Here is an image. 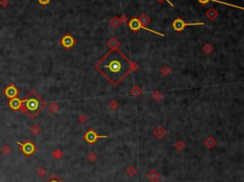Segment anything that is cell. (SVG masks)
<instances>
[{"label": "cell", "mask_w": 244, "mask_h": 182, "mask_svg": "<svg viewBox=\"0 0 244 182\" xmlns=\"http://www.w3.org/2000/svg\"><path fill=\"white\" fill-rule=\"evenodd\" d=\"M5 94H6V96L9 97V98H15V97L17 96L18 92H17V90H16V88L15 86L11 85L10 87H8V88L6 89Z\"/></svg>", "instance_id": "8"}, {"label": "cell", "mask_w": 244, "mask_h": 182, "mask_svg": "<svg viewBox=\"0 0 244 182\" xmlns=\"http://www.w3.org/2000/svg\"><path fill=\"white\" fill-rule=\"evenodd\" d=\"M204 22H185L183 21L181 18H176V20L173 22L172 26H173L174 30L176 32H181L186 28L187 26H199V25H204Z\"/></svg>", "instance_id": "3"}, {"label": "cell", "mask_w": 244, "mask_h": 182, "mask_svg": "<svg viewBox=\"0 0 244 182\" xmlns=\"http://www.w3.org/2000/svg\"><path fill=\"white\" fill-rule=\"evenodd\" d=\"M108 136H98L96 134L95 132L93 131H89L87 134H85V139L89 143H95L98 138H107Z\"/></svg>", "instance_id": "4"}, {"label": "cell", "mask_w": 244, "mask_h": 182, "mask_svg": "<svg viewBox=\"0 0 244 182\" xmlns=\"http://www.w3.org/2000/svg\"><path fill=\"white\" fill-rule=\"evenodd\" d=\"M18 144L21 145V146H22V151H23V153H24L26 155H32V153H34L35 146L32 143V142L27 141L25 144H21V143H18Z\"/></svg>", "instance_id": "5"}, {"label": "cell", "mask_w": 244, "mask_h": 182, "mask_svg": "<svg viewBox=\"0 0 244 182\" xmlns=\"http://www.w3.org/2000/svg\"><path fill=\"white\" fill-rule=\"evenodd\" d=\"M38 106H39V105H38V101L36 99H34V98L29 99L27 101V104H26L27 109L29 111H30V112H34L35 110H37Z\"/></svg>", "instance_id": "7"}, {"label": "cell", "mask_w": 244, "mask_h": 182, "mask_svg": "<svg viewBox=\"0 0 244 182\" xmlns=\"http://www.w3.org/2000/svg\"><path fill=\"white\" fill-rule=\"evenodd\" d=\"M206 15L208 16V17H209V19H211V20H213V19L215 18H217V15H218V13H217V12L215 10H213V9H210L209 11H208V12L206 13Z\"/></svg>", "instance_id": "11"}, {"label": "cell", "mask_w": 244, "mask_h": 182, "mask_svg": "<svg viewBox=\"0 0 244 182\" xmlns=\"http://www.w3.org/2000/svg\"><path fill=\"white\" fill-rule=\"evenodd\" d=\"M200 4L202 5H206L208 4L209 2H217V3H219V4H223V5H226V6H231L233 8H239V9H242L240 7H237L235 5H233V4H230V3H226V2H223V1H219V0H198Z\"/></svg>", "instance_id": "9"}, {"label": "cell", "mask_w": 244, "mask_h": 182, "mask_svg": "<svg viewBox=\"0 0 244 182\" xmlns=\"http://www.w3.org/2000/svg\"><path fill=\"white\" fill-rule=\"evenodd\" d=\"M50 1H51V0H38V2H39L42 6H46V5H48L50 3Z\"/></svg>", "instance_id": "16"}, {"label": "cell", "mask_w": 244, "mask_h": 182, "mask_svg": "<svg viewBox=\"0 0 244 182\" xmlns=\"http://www.w3.org/2000/svg\"><path fill=\"white\" fill-rule=\"evenodd\" d=\"M9 5V0H0V6L2 8H7Z\"/></svg>", "instance_id": "14"}, {"label": "cell", "mask_w": 244, "mask_h": 182, "mask_svg": "<svg viewBox=\"0 0 244 182\" xmlns=\"http://www.w3.org/2000/svg\"><path fill=\"white\" fill-rule=\"evenodd\" d=\"M158 1H159V2H162V1H165V2H168V4H170V5H171V6H172V7H173V6H174V4H173V3H172V2L170 1V0H158Z\"/></svg>", "instance_id": "19"}, {"label": "cell", "mask_w": 244, "mask_h": 182, "mask_svg": "<svg viewBox=\"0 0 244 182\" xmlns=\"http://www.w3.org/2000/svg\"><path fill=\"white\" fill-rule=\"evenodd\" d=\"M112 25H113V26H115V27H117L119 25V20L117 18H113L112 20Z\"/></svg>", "instance_id": "17"}, {"label": "cell", "mask_w": 244, "mask_h": 182, "mask_svg": "<svg viewBox=\"0 0 244 182\" xmlns=\"http://www.w3.org/2000/svg\"><path fill=\"white\" fill-rule=\"evenodd\" d=\"M9 106H10L11 109H13V110H18V109H20V107H21V101L18 98L15 97V98L11 99V101L9 103Z\"/></svg>", "instance_id": "10"}, {"label": "cell", "mask_w": 244, "mask_h": 182, "mask_svg": "<svg viewBox=\"0 0 244 182\" xmlns=\"http://www.w3.org/2000/svg\"><path fill=\"white\" fill-rule=\"evenodd\" d=\"M61 43H62L63 46L66 47V48H71V47L74 44V39L71 35H66L63 36L62 40H61Z\"/></svg>", "instance_id": "6"}, {"label": "cell", "mask_w": 244, "mask_h": 182, "mask_svg": "<svg viewBox=\"0 0 244 182\" xmlns=\"http://www.w3.org/2000/svg\"><path fill=\"white\" fill-rule=\"evenodd\" d=\"M30 131H32V134H38L40 132V128L38 127V126H32V128H30Z\"/></svg>", "instance_id": "13"}, {"label": "cell", "mask_w": 244, "mask_h": 182, "mask_svg": "<svg viewBox=\"0 0 244 182\" xmlns=\"http://www.w3.org/2000/svg\"><path fill=\"white\" fill-rule=\"evenodd\" d=\"M126 68V64L115 56V58L110 59L107 64H104L102 70L106 71V75H108V77H113L115 79L116 77H119L118 75L124 74Z\"/></svg>", "instance_id": "1"}, {"label": "cell", "mask_w": 244, "mask_h": 182, "mask_svg": "<svg viewBox=\"0 0 244 182\" xmlns=\"http://www.w3.org/2000/svg\"><path fill=\"white\" fill-rule=\"evenodd\" d=\"M129 28L131 29L132 31H134V32H137V31L140 30V29H143L145 31H148V32L150 33H156V35H158L160 36H164V35L161 33H158L156 32V31H152L151 29H149V28H147L146 26H144V25L141 23L140 20L138 19L137 17H134L132 18L131 20H130L129 22Z\"/></svg>", "instance_id": "2"}, {"label": "cell", "mask_w": 244, "mask_h": 182, "mask_svg": "<svg viewBox=\"0 0 244 182\" xmlns=\"http://www.w3.org/2000/svg\"><path fill=\"white\" fill-rule=\"evenodd\" d=\"M48 182H60V181L58 180V179H57L56 177H54H54H52V178L51 179V180H49Z\"/></svg>", "instance_id": "18"}, {"label": "cell", "mask_w": 244, "mask_h": 182, "mask_svg": "<svg viewBox=\"0 0 244 182\" xmlns=\"http://www.w3.org/2000/svg\"><path fill=\"white\" fill-rule=\"evenodd\" d=\"M45 170H44V168L43 167H40L39 169H38V171H37V175H39V176H43L44 175H45Z\"/></svg>", "instance_id": "15"}, {"label": "cell", "mask_w": 244, "mask_h": 182, "mask_svg": "<svg viewBox=\"0 0 244 182\" xmlns=\"http://www.w3.org/2000/svg\"><path fill=\"white\" fill-rule=\"evenodd\" d=\"M11 152H12V148L10 147V145H4L3 147L1 148V153H3L4 155H10Z\"/></svg>", "instance_id": "12"}]
</instances>
